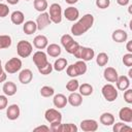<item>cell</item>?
Returning <instances> with one entry per match:
<instances>
[{"instance_id": "6da1fadb", "label": "cell", "mask_w": 132, "mask_h": 132, "mask_svg": "<svg viewBox=\"0 0 132 132\" xmlns=\"http://www.w3.org/2000/svg\"><path fill=\"white\" fill-rule=\"evenodd\" d=\"M94 24V16L91 13H86L84 14L76 23H74V25L71 26V33L74 36H81L82 34H85L88 30H90L92 28Z\"/></svg>"}, {"instance_id": "7a4b0ae2", "label": "cell", "mask_w": 132, "mask_h": 132, "mask_svg": "<svg viewBox=\"0 0 132 132\" xmlns=\"http://www.w3.org/2000/svg\"><path fill=\"white\" fill-rule=\"evenodd\" d=\"M87 70H88V66H87L86 62L82 60H78L74 64H71L66 67V73L71 78L85 74L87 72Z\"/></svg>"}, {"instance_id": "3957f363", "label": "cell", "mask_w": 132, "mask_h": 132, "mask_svg": "<svg viewBox=\"0 0 132 132\" xmlns=\"http://www.w3.org/2000/svg\"><path fill=\"white\" fill-rule=\"evenodd\" d=\"M73 56L79 60H82L85 62L91 61L94 59L95 57V52L93 48L91 47H87V46H81L79 45L78 48L75 51V53L73 54Z\"/></svg>"}, {"instance_id": "277c9868", "label": "cell", "mask_w": 132, "mask_h": 132, "mask_svg": "<svg viewBox=\"0 0 132 132\" xmlns=\"http://www.w3.org/2000/svg\"><path fill=\"white\" fill-rule=\"evenodd\" d=\"M101 93H102V96L104 97V99L108 102H113L118 98V95H119L118 89L111 84L104 85L101 89Z\"/></svg>"}, {"instance_id": "5b68a950", "label": "cell", "mask_w": 132, "mask_h": 132, "mask_svg": "<svg viewBox=\"0 0 132 132\" xmlns=\"http://www.w3.org/2000/svg\"><path fill=\"white\" fill-rule=\"evenodd\" d=\"M33 52V45L27 40H20L16 44V53L21 58L29 57Z\"/></svg>"}, {"instance_id": "8992f818", "label": "cell", "mask_w": 132, "mask_h": 132, "mask_svg": "<svg viewBox=\"0 0 132 132\" xmlns=\"http://www.w3.org/2000/svg\"><path fill=\"white\" fill-rule=\"evenodd\" d=\"M50 19L54 24H60L62 22V7L59 3H53L50 6Z\"/></svg>"}, {"instance_id": "52a82bcc", "label": "cell", "mask_w": 132, "mask_h": 132, "mask_svg": "<svg viewBox=\"0 0 132 132\" xmlns=\"http://www.w3.org/2000/svg\"><path fill=\"white\" fill-rule=\"evenodd\" d=\"M22 60L19 59V58H11L10 60H8L5 65H4V70L5 72L9 73V74H13V73H16L18 71L21 70L22 68Z\"/></svg>"}, {"instance_id": "ba28073f", "label": "cell", "mask_w": 132, "mask_h": 132, "mask_svg": "<svg viewBox=\"0 0 132 132\" xmlns=\"http://www.w3.org/2000/svg\"><path fill=\"white\" fill-rule=\"evenodd\" d=\"M44 118L50 124L62 122V113L56 108H48L44 112Z\"/></svg>"}, {"instance_id": "9c48e42d", "label": "cell", "mask_w": 132, "mask_h": 132, "mask_svg": "<svg viewBox=\"0 0 132 132\" xmlns=\"http://www.w3.org/2000/svg\"><path fill=\"white\" fill-rule=\"evenodd\" d=\"M33 63L35 64V66L37 67V69H40L42 67H44L48 61H47V56L44 52L42 51H37L33 54Z\"/></svg>"}, {"instance_id": "30bf717a", "label": "cell", "mask_w": 132, "mask_h": 132, "mask_svg": "<svg viewBox=\"0 0 132 132\" xmlns=\"http://www.w3.org/2000/svg\"><path fill=\"white\" fill-rule=\"evenodd\" d=\"M79 127L85 132H95L98 130V123L93 119H86L80 122Z\"/></svg>"}, {"instance_id": "8fae6325", "label": "cell", "mask_w": 132, "mask_h": 132, "mask_svg": "<svg viewBox=\"0 0 132 132\" xmlns=\"http://www.w3.org/2000/svg\"><path fill=\"white\" fill-rule=\"evenodd\" d=\"M36 25H37V30H43V29H45L52 22H51V19H50V14H48V12H46V11H43V12H41L38 16H37V19H36Z\"/></svg>"}, {"instance_id": "7c38bea8", "label": "cell", "mask_w": 132, "mask_h": 132, "mask_svg": "<svg viewBox=\"0 0 132 132\" xmlns=\"http://www.w3.org/2000/svg\"><path fill=\"white\" fill-rule=\"evenodd\" d=\"M64 16L69 22H74L79 18V10L74 6H69L64 10Z\"/></svg>"}, {"instance_id": "4fadbf2b", "label": "cell", "mask_w": 132, "mask_h": 132, "mask_svg": "<svg viewBox=\"0 0 132 132\" xmlns=\"http://www.w3.org/2000/svg\"><path fill=\"white\" fill-rule=\"evenodd\" d=\"M20 113H21V110H20V106L18 104H11L6 109V117L10 121H14V120L19 119Z\"/></svg>"}, {"instance_id": "5bb4252c", "label": "cell", "mask_w": 132, "mask_h": 132, "mask_svg": "<svg viewBox=\"0 0 132 132\" xmlns=\"http://www.w3.org/2000/svg\"><path fill=\"white\" fill-rule=\"evenodd\" d=\"M103 76L108 82H116L118 79V71L113 67H106L103 71Z\"/></svg>"}, {"instance_id": "9a60e30c", "label": "cell", "mask_w": 132, "mask_h": 132, "mask_svg": "<svg viewBox=\"0 0 132 132\" xmlns=\"http://www.w3.org/2000/svg\"><path fill=\"white\" fill-rule=\"evenodd\" d=\"M68 103L73 107H78L82 104V96L77 92H71L67 97Z\"/></svg>"}, {"instance_id": "2e32d148", "label": "cell", "mask_w": 132, "mask_h": 132, "mask_svg": "<svg viewBox=\"0 0 132 132\" xmlns=\"http://www.w3.org/2000/svg\"><path fill=\"white\" fill-rule=\"evenodd\" d=\"M111 38L113 41L118 42V43H122V42H125L128 38V33L123 30V29H117L112 32L111 34Z\"/></svg>"}, {"instance_id": "e0dca14e", "label": "cell", "mask_w": 132, "mask_h": 132, "mask_svg": "<svg viewBox=\"0 0 132 132\" xmlns=\"http://www.w3.org/2000/svg\"><path fill=\"white\" fill-rule=\"evenodd\" d=\"M119 118L124 123H131L132 122V108L122 107L119 111Z\"/></svg>"}, {"instance_id": "ac0fdd59", "label": "cell", "mask_w": 132, "mask_h": 132, "mask_svg": "<svg viewBox=\"0 0 132 132\" xmlns=\"http://www.w3.org/2000/svg\"><path fill=\"white\" fill-rule=\"evenodd\" d=\"M33 78V73L30 69L26 68V69H23L20 71L19 73V80L20 82H22L23 85H28L29 82H31Z\"/></svg>"}, {"instance_id": "d6986e66", "label": "cell", "mask_w": 132, "mask_h": 132, "mask_svg": "<svg viewBox=\"0 0 132 132\" xmlns=\"http://www.w3.org/2000/svg\"><path fill=\"white\" fill-rule=\"evenodd\" d=\"M48 44V39L46 36L44 35H37L34 37L33 39V45L38 48V50H43V48H46Z\"/></svg>"}, {"instance_id": "ffe728a7", "label": "cell", "mask_w": 132, "mask_h": 132, "mask_svg": "<svg viewBox=\"0 0 132 132\" xmlns=\"http://www.w3.org/2000/svg\"><path fill=\"white\" fill-rule=\"evenodd\" d=\"M116 85H117V89L118 90L125 91L130 87V79L126 75H120V76H118Z\"/></svg>"}, {"instance_id": "44dd1931", "label": "cell", "mask_w": 132, "mask_h": 132, "mask_svg": "<svg viewBox=\"0 0 132 132\" xmlns=\"http://www.w3.org/2000/svg\"><path fill=\"white\" fill-rule=\"evenodd\" d=\"M53 103H54L55 107H57V108H64L67 105L68 100L64 94H56L54 96Z\"/></svg>"}, {"instance_id": "7402d4cb", "label": "cell", "mask_w": 132, "mask_h": 132, "mask_svg": "<svg viewBox=\"0 0 132 132\" xmlns=\"http://www.w3.org/2000/svg\"><path fill=\"white\" fill-rule=\"evenodd\" d=\"M2 91H3L4 95L9 97V96H13L16 93L18 88L13 81H6V82H4V85L2 87Z\"/></svg>"}, {"instance_id": "603a6c76", "label": "cell", "mask_w": 132, "mask_h": 132, "mask_svg": "<svg viewBox=\"0 0 132 132\" xmlns=\"http://www.w3.org/2000/svg\"><path fill=\"white\" fill-rule=\"evenodd\" d=\"M62 51H61V46L58 45L57 43H51L47 44L46 46V54L53 58H57L61 55Z\"/></svg>"}, {"instance_id": "cb8c5ba5", "label": "cell", "mask_w": 132, "mask_h": 132, "mask_svg": "<svg viewBox=\"0 0 132 132\" xmlns=\"http://www.w3.org/2000/svg\"><path fill=\"white\" fill-rule=\"evenodd\" d=\"M10 21L14 25H22L25 22V14L21 10H15L10 15Z\"/></svg>"}, {"instance_id": "d4e9b609", "label": "cell", "mask_w": 132, "mask_h": 132, "mask_svg": "<svg viewBox=\"0 0 132 132\" xmlns=\"http://www.w3.org/2000/svg\"><path fill=\"white\" fill-rule=\"evenodd\" d=\"M36 30H37V25L36 22L34 21H27L23 25V31L27 35H32L33 33L36 32Z\"/></svg>"}, {"instance_id": "484cf974", "label": "cell", "mask_w": 132, "mask_h": 132, "mask_svg": "<svg viewBox=\"0 0 132 132\" xmlns=\"http://www.w3.org/2000/svg\"><path fill=\"white\" fill-rule=\"evenodd\" d=\"M99 121L104 126H111L114 123V116L110 112H103L100 116Z\"/></svg>"}, {"instance_id": "4316f807", "label": "cell", "mask_w": 132, "mask_h": 132, "mask_svg": "<svg viewBox=\"0 0 132 132\" xmlns=\"http://www.w3.org/2000/svg\"><path fill=\"white\" fill-rule=\"evenodd\" d=\"M67 66H68V62H67V60H66L65 58H58V59L55 61L54 65H53V69H55V70L58 71V72H61V71H63Z\"/></svg>"}, {"instance_id": "83f0119b", "label": "cell", "mask_w": 132, "mask_h": 132, "mask_svg": "<svg viewBox=\"0 0 132 132\" xmlns=\"http://www.w3.org/2000/svg\"><path fill=\"white\" fill-rule=\"evenodd\" d=\"M93 86L88 84V82H85V84H81L79 85L78 87V91H79V94L81 96H90L93 94Z\"/></svg>"}, {"instance_id": "f1b7e54d", "label": "cell", "mask_w": 132, "mask_h": 132, "mask_svg": "<svg viewBox=\"0 0 132 132\" xmlns=\"http://www.w3.org/2000/svg\"><path fill=\"white\" fill-rule=\"evenodd\" d=\"M33 5H34V8L39 12L45 11L47 9V7H48V4H47L46 0H34L33 1Z\"/></svg>"}, {"instance_id": "f546056e", "label": "cell", "mask_w": 132, "mask_h": 132, "mask_svg": "<svg viewBox=\"0 0 132 132\" xmlns=\"http://www.w3.org/2000/svg\"><path fill=\"white\" fill-rule=\"evenodd\" d=\"M78 128L76 127V125L72 124V123H68V124H62L59 127V132H77Z\"/></svg>"}, {"instance_id": "4dcf8cb0", "label": "cell", "mask_w": 132, "mask_h": 132, "mask_svg": "<svg viewBox=\"0 0 132 132\" xmlns=\"http://www.w3.org/2000/svg\"><path fill=\"white\" fill-rule=\"evenodd\" d=\"M108 61H109V57H108V55L106 54V53H99L98 55H97V57H96V63H97V65H99V66H105L107 63H108Z\"/></svg>"}, {"instance_id": "1f68e13d", "label": "cell", "mask_w": 132, "mask_h": 132, "mask_svg": "<svg viewBox=\"0 0 132 132\" xmlns=\"http://www.w3.org/2000/svg\"><path fill=\"white\" fill-rule=\"evenodd\" d=\"M12 43L11 37L9 35H0V50L8 48Z\"/></svg>"}, {"instance_id": "d6a6232c", "label": "cell", "mask_w": 132, "mask_h": 132, "mask_svg": "<svg viewBox=\"0 0 132 132\" xmlns=\"http://www.w3.org/2000/svg\"><path fill=\"white\" fill-rule=\"evenodd\" d=\"M113 127H112V130L114 132H123V131H131L132 128L127 126V124H124L123 122H119V123H113L112 124Z\"/></svg>"}, {"instance_id": "836d02e7", "label": "cell", "mask_w": 132, "mask_h": 132, "mask_svg": "<svg viewBox=\"0 0 132 132\" xmlns=\"http://www.w3.org/2000/svg\"><path fill=\"white\" fill-rule=\"evenodd\" d=\"M78 87H79V82H78V80H77L76 78H74V77L71 78V79L66 84V89H67V91H69L70 93L77 91V90H78Z\"/></svg>"}, {"instance_id": "e575fe53", "label": "cell", "mask_w": 132, "mask_h": 132, "mask_svg": "<svg viewBox=\"0 0 132 132\" xmlns=\"http://www.w3.org/2000/svg\"><path fill=\"white\" fill-rule=\"evenodd\" d=\"M55 94V90L53 87H50V86H43L41 89H40V95L44 98H48V97H52L54 96Z\"/></svg>"}, {"instance_id": "d590c367", "label": "cell", "mask_w": 132, "mask_h": 132, "mask_svg": "<svg viewBox=\"0 0 132 132\" xmlns=\"http://www.w3.org/2000/svg\"><path fill=\"white\" fill-rule=\"evenodd\" d=\"M60 41H61V44L64 46V48H66L72 41H74V39L70 34H64V35L61 36Z\"/></svg>"}, {"instance_id": "8d00e7d4", "label": "cell", "mask_w": 132, "mask_h": 132, "mask_svg": "<svg viewBox=\"0 0 132 132\" xmlns=\"http://www.w3.org/2000/svg\"><path fill=\"white\" fill-rule=\"evenodd\" d=\"M78 46H79V43L78 42H76V41H72L65 50H66V52L68 53V54H71V55H73L74 53H75V51L78 48Z\"/></svg>"}, {"instance_id": "74e56055", "label": "cell", "mask_w": 132, "mask_h": 132, "mask_svg": "<svg viewBox=\"0 0 132 132\" xmlns=\"http://www.w3.org/2000/svg\"><path fill=\"white\" fill-rule=\"evenodd\" d=\"M123 63L127 67L132 66V53H127L123 56Z\"/></svg>"}, {"instance_id": "f35d334b", "label": "cell", "mask_w": 132, "mask_h": 132, "mask_svg": "<svg viewBox=\"0 0 132 132\" xmlns=\"http://www.w3.org/2000/svg\"><path fill=\"white\" fill-rule=\"evenodd\" d=\"M38 71H39V73H41V74H43V75H47V74H50V73L53 71V65L48 62L44 67L38 69Z\"/></svg>"}, {"instance_id": "ab89813d", "label": "cell", "mask_w": 132, "mask_h": 132, "mask_svg": "<svg viewBox=\"0 0 132 132\" xmlns=\"http://www.w3.org/2000/svg\"><path fill=\"white\" fill-rule=\"evenodd\" d=\"M96 6L100 9H105L110 5V0H96Z\"/></svg>"}, {"instance_id": "60d3db41", "label": "cell", "mask_w": 132, "mask_h": 132, "mask_svg": "<svg viewBox=\"0 0 132 132\" xmlns=\"http://www.w3.org/2000/svg\"><path fill=\"white\" fill-rule=\"evenodd\" d=\"M9 13V8L6 4L0 2V18H5Z\"/></svg>"}, {"instance_id": "b9f144b4", "label": "cell", "mask_w": 132, "mask_h": 132, "mask_svg": "<svg viewBox=\"0 0 132 132\" xmlns=\"http://www.w3.org/2000/svg\"><path fill=\"white\" fill-rule=\"evenodd\" d=\"M124 100L128 104L132 103V90L131 89L128 88L127 90H125V92H124Z\"/></svg>"}, {"instance_id": "7bdbcfd3", "label": "cell", "mask_w": 132, "mask_h": 132, "mask_svg": "<svg viewBox=\"0 0 132 132\" xmlns=\"http://www.w3.org/2000/svg\"><path fill=\"white\" fill-rule=\"evenodd\" d=\"M8 104V99L6 95H0V110H3L4 108L7 107Z\"/></svg>"}, {"instance_id": "ee69618b", "label": "cell", "mask_w": 132, "mask_h": 132, "mask_svg": "<svg viewBox=\"0 0 132 132\" xmlns=\"http://www.w3.org/2000/svg\"><path fill=\"white\" fill-rule=\"evenodd\" d=\"M33 131H35V132H37V131H45V132H47V131H51V129L46 125H41V126H38V127L34 128Z\"/></svg>"}, {"instance_id": "f6af8a7d", "label": "cell", "mask_w": 132, "mask_h": 132, "mask_svg": "<svg viewBox=\"0 0 132 132\" xmlns=\"http://www.w3.org/2000/svg\"><path fill=\"white\" fill-rule=\"evenodd\" d=\"M129 2H130V0H117V3L121 6H126L129 4Z\"/></svg>"}, {"instance_id": "bcb514c9", "label": "cell", "mask_w": 132, "mask_h": 132, "mask_svg": "<svg viewBox=\"0 0 132 132\" xmlns=\"http://www.w3.org/2000/svg\"><path fill=\"white\" fill-rule=\"evenodd\" d=\"M126 50L128 51V53H132V40H129L126 44Z\"/></svg>"}, {"instance_id": "7dc6e473", "label": "cell", "mask_w": 132, "mask_h": 132, "mask_svg": "<svg viewBox=\"0 0 132 132\" xmlns=\"http://www.w3.org/2000/svg\"><path fill=\"white\" fill-rule=\"evenodd\" d=\"M6 77H7V76H6V72L4 71V72H3V74H2V75H0V82L5 81V80H6Z\"/></svg>"}, {"instance_id": "c3c4849f", "label": "cell", "mask_w": 132, "mask_h": 132, "mask_svg": "<svg viewBox=\"0 0 132 132\" xmlns=\"http://www.w3.org/2000/svg\"><path fill=\"white\" fill-rule=\"evenodd\" d=\"M6 1H7L8 4H10V5H14V4H18L20 0H6Z\"/></svg>"}, {"instance_id": "681fc988", "label": "cell", "mask_w": 132, "mask_h": 132, "mask_svg": "<svg viewBox=\"0 0 132 132\" xmlns=\"http://www.w3.org/2000/svg\"><path fill=\"white\" fill-rule=\"evenodd\" d=\"M66 1V3H68V4H70V5H72V4H75L78 0H65Z\"/></svg>"}, {"instance_id": "f907efd6", "label": "cell", "mask_w": 132, "mask_h": 132, "mask_svg": "<svg viewBox=\"0 0 132 132\" xmlns=\"http://www.w3.org/2000/svg\"><path fill=\"white\" fill-rule=\"evenodd\" d=\"M3 72H4V70H3V67H2L1 60H0V75H2V74H3Z\"/></svg>"}, {"instance_id": "816d5d0a", "label": "cell", "mask_w": 132, "mask_h": 132, "mask_svg": "<svg viewBox=\"0 0 132 132\" xmlns=\"http://www.w3.org/2000/svg\"><path fill=\"white\" fill-rule=\"evenodd\" d=\"M128 74H129V77H132V69H130V70H129Z\"/></svg>"}, {"instance_id": "f5cc1de1", "label": "cell", "mask_w": 132, "mask_h": 132, "mask_svg": "<svg viewBox=\"0 0 132 132\" xmlns=\"http://www.w3.org/2000/svg\"><path fill=\"white\" fill-rule=\"evenodd\" d=\"M25 1H30V0H25Z\"/></svg>"}, {"instance_id": "db71d44e", "label": "cell", "mask_w": 132, "mask_h": 132, "mask_svg": "<svg viewBox=\"0 0 132 132\" xmlns=\"http://www.w3.org/2000/svg\"><path fill=\"white\" fill-rule=\"evenodd\" d=\"M0 1H2V0H0Z\"/></svg>"}]
</instances>
